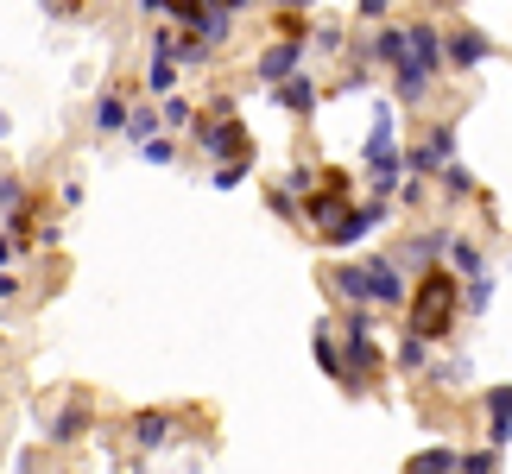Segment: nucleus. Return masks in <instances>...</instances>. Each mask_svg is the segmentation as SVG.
Wrapping results in <instances>:
<instances>
[{
	"label": "nucleus",
	"mask_w": 512,
	"mask_h": 474,
	"mask_svg": "<svg viewBox=\"0 0 512 474\" xmlns=\"http://www.w3.org/2000/svg\"><path fill=\"white\" fill-rule=\"evenodd\" d=\"M462 272H449V266H424L418 272V285H411V304H405V329L411 335H424V342H449L462 323Z\"/></svg>",
	"instance_id": "obj_1"
},
{
	"label": "nucleus",
	"mask_w": 512,
	"mask_h": 474,
	"mask_svg": "<svg viewBox=\"0 0 512 474\" xmlns=\"http://www.w3.org/2000/svg\"><path fill=\"white\" fill-rule=\"evenodd\" d=\"M443 70H449V32L437 19H411V51H405V64L392 70V95H399V102H424Z\"/></svg>",
	"instance_id": "obj_2"
},
{
	"label": "nucleus",
	"mask_w": 512,
	"mask_h": 474,
	"mask_svg": "<svg viewBox=\"0 0 512 474\" xmlns=\"http://www.w3.org/2000/svg\"><path fill=\"white\" fill-rule=\"evenodd\" d=\"M386 373V348L373 342V323H367V310H348L342 316V392H361L373 386Z\"/></svg>",
	"instance_id": "obj_3"
},
{
	"label": "nucleus",
	"mask_w": 512,
	"mask_h": 474,
	"mask_svg": "<svg viewBox=\"0 0 512 474\" xmlns=\"http://www.w3.org/2000/svg\"><path fill=\"white\" fill-rule=\"evenodd\" d=\"M348 209H354V177H348L342 165H329V171L317 177V190H310L304 203H298V215H304V222L317 228V234H323V228H336Z\"/></svg>",
	"instance_id": "obj_4"
},
{
	"label": "nucleus",
	"mask_w": 512,
	"mask_h": 474,
	"mask_svg": "<svg viewBox=\"0 0 512 474\" xmlns=\"http://www.w3.org/2000/svg\"><path fill=\"white\" fill-rule=\"evenodd\" d=\"M196 146H203L215 165H253V140L234 114H215V108L196 114Z\"/></svg>",
	"instance_id": "obj_5"
},
{
	"label": "nucleus",
	"mask_w": 512,
	"mask_h": 474,
	"mask_svg": "<svg viewBox=\"0 0 512 474\" xmlns=\"http://www.w3.org/2000/svg\"><path fill=\"white\" fill-rule=\"evenodd\" d=\"M367 266V310H405L411 304V285H405V266L392 253H373Z\"/></svg>",
	"instance_id": "obj_6"
},
{
	"label": "nucleus",
	"mask_w": 512,
	"mask_h": 474,
	"mask_svg": "<svg viewBox=\"0 0 512 474\" xmlns=\"http://www.w3.org/2000/svg\"><path fill=\"white\" fill-rule=\"evenodd\" d=\"M386 215H392V196H367V203H354L336 228H323L317 241H323V247H354V241H367V234L380 228Z\"/></svg>",
	"instance_id": "obj_7"
},
{
	"label": "nucleus",
	"mask_w": 512,
	"mask_h": 474,
	"mask_svg": "<svg viewBox=\"0 0 512 474\" xmlns=\"http://www.w3.org/2000/svg\"><path fill=\"white\" fill-rule=\"evenodd\" d=\"M405 165H411V177H437L443 165H456V127H449V121L424 127V140L405 152Z\"/></svg>",
	"instance_id": "obj_8"
},
{
	"label": "nucleus",
	"mask_w": 512,
	"mask_h": 474,
	"mask_svg": "<svg viewBox=\"0 0 512 474\" xmlns=\"http://www.w3.org/2000/svg\"><path fill=\"white\" fill-rule=\"evenodd\" d=\"M487 57H494V38H487V32H475V26L449 32V70H481Z\"/></svg>",
	"instance_id": "obj_9"
},
{
	"label": "nucleus",
	"mask_w": 512,
	"mask_h": 474,
	"mask_svg": "<svg viewBox=\"0 0 512 474\" xmlns=\"http://www.w3.org/2000/svg\"><path fill=\"white\" fill-rule=\"evenodd\" d=\"M481 418H487V443L506 449V443H512V380L494 386V392L481 399Z\"/></svg>",
	"instance_id": "obj_10"
},
{
	"label": "nucleus",
	"mask_w": 512,
	"mask_h": 474,
	"mask_svg": "<svg viewBox=\"0 0 512 474\" xmlns=\"http://www.w3.org/2000/svg\"><path fill=\"white\" fill-rule=\"evenodd\" d=\"M127 437L140 443V449H165L177 437V418H171V411H133V418H127Z\"/></svg>",
	"instance_id": "obj_11"
},
{
	"label": "nucleus",
	"mask_w": 512,
	"mask_h": 474,
	"mask_svg": "<svg viewBox=\"0 0 512 474\" xmlns=\"http://www.w3.org/2000/svg\"><path fill=\"white\" fill-rule=\"evenodd\" d=\"M298 70H304V45H291V38H279V45H272V51L260 57V76H266L272 89H279V83H291Z\"/></svg>",
	"instance_id": "obj_12"
},
{
	"label": "nucleus",
	"mask_w": 512,
	"mask_h": 474,
	"mask_svg": "<svg viewBox=\"0 0 512 474\" xmlns=\"http://www.w3.org/2000/svg\"><path fill=\"white\" fill-rule=\"evenodd\" d=\"M405 51H411V26H380V32H373V45H367V57L380 70H399Z\"/></svg>",
	"instance_id": "obj_13"
},
{
	"label": "nucleus",
	"mask_w": 512,
	"mask_h": 474,
	"mask_svg": "<svg viewBox=\"0 0 512 474\" xmlns=\"http://www.w3.org/2000/svg\"><path fill=\"white\" fill-rule=\"evenodd\" d=\"M272 102H279L285 114H298V121H310V114H317V83H310V76L298 70L291 83H279V89H272Z\"/></svg>",
	"instance_id": "obj_14"
},
{
	"label": "nucleus",
	"mask_w": 512,
	"mask_h": 474,
	"mask_svg": "<svg viewBox=\"0 0 512 474\" xmlns=\"http://www.w3.org/2000/svg\"><path fill=\"white\" fill-rule=\"evenodd\" d=\"M323 285L336 291V298H348L354 310H367V266H329Z\"/></svg>",
	"instance_id": "obj_15"
},
{
	"label": "nucleus",
	"mask_w": 512,
	"mask_h": 474,
	"mask_svg": "<svg viewBox=\"0 0 512 474\" xmlns=\"http://www.w3.org/2000/svg\"><path fill=\"white\" fill-rule=\"evenodd\" d=\"M430 348H437V342H424V335H399V348H392V367H399V373H430Z\"/></svg>",
	"instance_id": "obj_16"
},
{
	"label": "nucleus",
	"mask_w": 512,
	"mask_h": 474,
	"mask_svg": "<svg viewBox=\"0 0 512 474\" xmlns=\"http://www.w3.org/2000/svg\"><path fill=\"white\" fill-rule=\"evenodd\" d=\"M449 272H462V279H475V272H487V260H481V247L468 241V234H449Z\"/></svg>",
	"instance_id": "obj_17"
},
{
	"label": "nucleus",
	"mask_w": 512,
	"mask_h": 474,
	"mask_svg": "<svg viewBox=\"0 0 512 474\" xmlns=\"http://www.w3.org/2000/svg\"><path fill=\"white\" fill-rule=\"evenodd\" d=\"M83 430H89V405H83V399H70V405L51 418V443H76Z\"/></svg>",
	"instance_id": "obj_18"
},
{
	"label": "nucleus",
	"mask_w": 512,
	"mask_h": 474,
	"mask_svg": "<svg viewBox=\"0 0 512 474\" xmlns=\"http://www.w3.org/2000/svg\"><path fill=\"white\" fill-rule=\"evenodd\" d=\"M127 121H133V108H127V95H102V102H95V127L102 133H127Z\"/></svg>",
	"instance_id": "obj_19"
},
{
	"label": "nucleus",
	"mask_w": 512,
	"mask_h": 474,
	"mask_svg": "<svg viewBox=\"0 0 512 474\" xmlns=\"http://www.w3.org/2000/svg\"><path fill=\"white\" fill-rule=\"evenodd\" d=\"M487 304H494V272H475V279H462V310L481 316Z\"/></svg>",
	"instance_id": "obj_20"
},
{
	"label": "nucleus",
	"mask_w": 512,
	"mask_h": 474,
	"mask_svg": "<svg viewBox=\"0 0 512 474\" xmlns=\"http://www.w3.org/2000/svg\"><path fill=\"white\" fill-rule=\"evenodd\" d=\"M437 190L449 196V203H468V196H475V177H468V165H443L437 171Z\"/></svg>",
	"instance_id": "obj_21"
},
{
	"label": "nucleus",
	"mask_w": 512,
	"mask_h": 474,
	"mask_svg": "<svg viewBox=\"0 0 512 474\" xmlns=\"http://www.w3.org/2000/svg\"><path fill=\"white\" fill-rule=\"evenodd\" d=\"M317 367L342 386V354H336V329H329V323H317Z\"/></svg>",
	"instance_id": "obj_22"
},
{
	"label": "nucleus",
	"mask_w": 512,
	"mask_h": 474,
	"mask_svg": "<svg viewBox=\"0 0 512 474\" xmlns=\"http://www.w3.org/2000/svg\"><path fill=\"white\" fill-rule=\"evenodd\" d=\"M159 127H165V114L159 108H133V121H127V133H133V140H159Z\"/></svg>",
	"instance_id": "obj_23"
},
{
	"label": "nucleus",
	"mask_w": 512,
	"mask_h": 474,
	"mask_svg": "<svg viewBox=\"0 0 512 474\" xmlns=\"http://www.w3.org/2000/svg\"><path fill=\"white\" fill-rule=\"evenodd\" d=\"M424 380H437V386H462V380H468V361H462V354H449V361H430Z\"/></svg>",
	"instance_id": "obj_24"
},
{
	"label": "nucleus",
	"mask_w": 512,
	"mask_h": 474,
	"mask_svg": "<svg viewBox=\"0 0 512 474\" xmlns=\"http://www.w3.org/2000/svg\"><path fill=\"white\" fill-rule=\"evenodd\" d=\"M146 83L159 89V95H171V83H177V57H165V51H159V57H152V70H146Z\"/></svg>",
	"instance_id": "obj_25"
},
{
	"label": "nucleus",
	"mask_w": 512,
	"mask_h": 474,
	"mask_svg": "<svg viewBox=\"0 0 512 474\" xmlns=\"http://www.w3.org/2000/svg\"><path fill=\"white\" fill-rule=\"evenodd\" d=\"M165 127H196V114H190V102H184V95H165Z\"/></svg>",
	"instance_id": "obj_26"
},
{
	"label": "nucleus",
	"mask_w": 512,
	"mask_h": 474,
	"mask_svg": "<svg viewBox=\"0 0 512 474\" xmlns=\"http://www.w3.org/2000/svg\"><path fill=\"white\" fill-rule=\"evenodd\" d=\"M272 26H279V38H291V45H304V38H310V26H304L298 13H279V19H272Z\"/></svg>",
	"instance_id": "obj_27"
},
{
	"label": "nucleus",
	"mask_w": 512,
	"mask_h": 474,
	"mask_svg": "<svg viewBox=\"0 0 512 474\" xmlns=\"http://www.w3.org/2000/svg\"><path fill=\"white\" fill-rule=\"evenodd\" d=\"M140 152H146V158H152V165H171V158H177V152H171V140H146V146H140Z\"/></svg>",
	"instance_id": "obj_28"
},
{
	"label": "nucleus",
	"mask_w": 512,
	"mask_h": 474,
	"mask_svg": "<svg viewBox=\"0 0 512 474\" xmlns=\"http://www.w3.org/2000/svg\"><path fill=\"white\" fill-rule=\"evenodd\" d=\"M241 177H247V165H215V184H222V190H234Z\"/></svg>",
	"instance_id": "obj_29"
},
{
	"label": "nucleus",
	"mask_w": 512,
	"mask_h": 474,
	"mask_svg": "<svg viewBox=\"0 0 512 474\" xmlns=\"http://www.w3.org/2000/svg\"><path fill=\"white\" fill-rule=\"evenodd\" d=\"M392 13V0H361V19H386Z\"/></svg>",
	"instance_id": "obj_30"
},
{
	"label": "nucleus",
	"mask_w": 512,
	"mask_h": 474,
	"mask_svg": "<svg viewBox=\"0 0 512 474\" xmlns=\"http://www.w3.org/2000/svg\"><path fill=\"white\" fill-rule=\"evenodd\" d=\"M209 7H215V13H241L247 0H209Z\"/></svg>",
	"instance_id": "obj_31"
},
{
	"label": "nucleus",
	"mask_w": 512,
	"mask_h": 474,
	"mask_svg": "<svg viewBox=\"0 0 512 474\" xmlns=\"http://www.w3.org/2000/svg\"><path fill=\"white\" fill-rule=\"evenodd\" d=\"M272 7H279V13H304L310 0H272Z\"/></svg>",
	"instance_id": "obj_32"
}]
</instances>
